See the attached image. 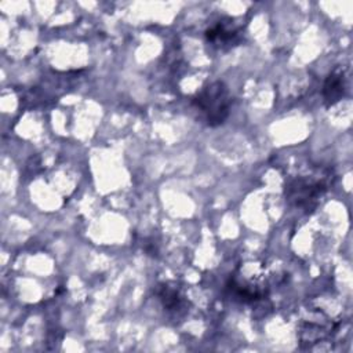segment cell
<instances>
[{
    "label": "cell",
    "mask_w": 353,
    "mask_h": 353,
    "mask_svg": "<svg viewBox=\"0 0 353 353\" xmlns=\"http://www.w3.org/2000/svg\"><path fill=\"white\" fill-rule=\"evenodd\" d=\"M332 179V170L320 165L312 167L309 172L294 175L285 182V200L306 212L313 211L330 189Z\"/></svg>",
    "instance_id": "6da1fadb"
},
{
    "label": "cell",
    "mask_w": 353,
    "mask_h": 353,
    "mask_svg": "<svg viewBox=\"0 0 353 353\" xmlns=\"http://www.w3.org/2000/svg\"><path fill=\"white\" fill-rule=\"evenodd\" d=\"M156 295L161 302L163 307L168 312H178L185 306L183 296L181 295L178 288H175L174 285H170L165 283L159 284L156 288Z\"/></svg>",
    "instance_id": "5b68a950"
},
{
    "label": "cell",
    "mask_w": 353,
    "mask_h": 353,
    "mask_svg": "<svg viewBox=\"0 0 353 353\" xmlns=\"http://www.w3.org/2000/svg\"><path fill=\"white\" fill-rule=\"evenodd\" d=\"M232 94L223 81L205 84L192 98V108L200 123L207 127H218L225 123L232 108Z\"/></svg>",
    "instance_id": "7a4b0ae2"
},
{
    "label": "cell",
    "mask_w": 353,
    "mask_h": 353,
    "mask_svg": "<svg viewBox=\"0 0 353 353\" xmlns=\"http://www.w3.org/2000/svg\"><path fill=\"white\" fill-rule=\"evenodd\" d=\"M240 34L241 28L230 18L221 19L205 30L207 41L215 46L216 48H228L232 46H237V43L240 41Z\"/></svg>",
    "instance_id": "3957f363"
},
{
    "label": "cell",
    "mask_w": 353,
    "mask_h": 353,
    "mask_svg": "<svg viewBox=\"0 0 353 353\" xmlns=\"http://www.w3.org/2000/svg\"><path fill=\"white\" fill-rule=\"evenodd\" d=\"M346 91V74L343 69H334L324 80L323 98L324 102L331 106L339 102Z\"/></svg>",
    "instance_id": "277c9868"
}]
</instances>
